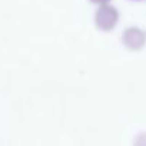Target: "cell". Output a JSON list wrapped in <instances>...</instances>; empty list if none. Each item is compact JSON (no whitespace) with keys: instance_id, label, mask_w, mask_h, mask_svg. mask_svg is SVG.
<instances>
[{"instance_id":"obj_1","label":"cell","mask_w":146,"mask_h":146,"mask_svg":"<svg viewBox=\"0 0 146 146\" xmlns=\"http://www.w3.org/2000/svg\"><path fill=\"white\" fill-rule=\"evenodd\" d=\"M135 146H146V135L139 136L137 140H136V145H135Z\"/></svg>"}]
</instances>
